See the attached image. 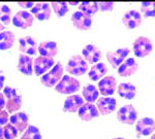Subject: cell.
I'll list each match as a JSON object with an SVG mask.
<instances>
[{
  "mask_svg": "<svg viewBox=\"0 0 155 139\" xmlns=\"http://www.w3.org/2000/svg\"><path fill=\"white\" fill-rule=\"evenodd\" d=\"M3 95L5 97V107L8 113H16L22 107V97L18 94V91L12 87H5L3 89Z\"/></svg>",
  "mask_w": 155,
  "mask_h": 139,
  "instance_id": "1",
  "label": "cell"
},
{
  "mask_svg": "<svg viewBox=\"0 0 155 139\" xmlns=\"http://www.w3.org/2000/svg\"><path fill=\"white\" fill-rule=\"evenodd\" d=\"M81 88V84L76 77L71 75H63L60 81L55 86V90L63 95H74Z\"/></svg>",
  "mask_w": 155,
  "mask_h": 139,
  "instance_id": "2",
  "label": "cell"
},
{
  "mask_svg": "<svg viewBox=\"0 0 155 139\" xmlns=\"http://www.w3.org/2000/svg\"><path fill=\"white\" fill-rule=\"evenodd\" d=\"M66 71L71 75H74V77L82 76L88 71V63L84 60L82 55H74L67 62Z\"/></svg>",
  "mask_w": 155,
  "mask_h": 139,
  "instance_id": "3",
  "label": "cell"
},
{
  "mask_svg": "<svg viewBox=\"0 0 155 139\" xmlns=\"http://www.w3.org/2000/svg\"><path fill=\"white\" fill-rule=\"evenodd\" d=\"M62 77H63V66L60 62H58L49 72L41 76V83L47 88H53Z\"/></svg>",
  "mask_w": 155,
  "mask_h": 139,
  "instance_id": "4",
  "label": "cell"
},
{
  "mask_svg": "<svg viewBox=\"0 0 155 139\" xmlns=\"http://www.w3.org/2000/svg\"><path fill=\"white\" fill-rule=\"evenodd\" d=\"M117 120L124 125H134L137 121V112L131 104H125L117 111Z\"/></svg>",
  "mask_w": 155,
  "mask_h": 139,
  "instance_id": "5",
  "label": "cell"
},
{
  "mask_svg": "<svg viewBox=\"0 0 155 139\" xmlns=\"http://www.w3.org/2000/svg\"><path fill=\"white\" fill-rule=\"evenodd\" d=\"M153 51V44L148 37L139 36L134 43V53L137 58H145Z\"/></svg>",
  "mask_w": 155,
  "mask_h": 139,
  "instance_id": "6",
  "label": "cell"
},
{
  "mask_svg": "<svg viewBox=\"0 0 155 139\" xmlns=\"http://www.w3.org/2000/svg\"><path fill=\"white\" fill-rule=\"evenodd\" d=\"M129 53H130V49L127 46H123V48H119L114 51H109L107 53V59L111 66L116 69L126 60Z\"/></svg>",
  "mask_w": 155,
  "mask_h": 139,
  "instance_id": "7",
  "label": "cell"
},
{
  "mask_svg": "<svg viewBox=\"0 0 155 139\" xmlns=\"http://www.w3.org/2000/svg\"><path fill=\"white\" fill-rule=\"evenodd\" d=\"M12 22L15 27L25 30L33 25L34 17L28 11H20L12 18Z\"/></svg>",
  "mask_w": 155,
  "mask_h": 139,
  "instance_id": "8",
  "label": "cell"
},
{
  "mask_svg": "<svg viewBox=\"0 0 155 139\" xmlns=\"http://www.w3.org/2000/svg\"><path fill=\"white\" fill-rule=\"evenodd\" d=\"M71 21L74 27L78 30H82V31H86L91 29L92 27V17H89L87 14H83L80 11H74L71 17Z\"/></svg>",
  "mask_w": 155,
  "mask_h": 139,
  "instance_id": "9",
  "label": "cell"
},
{
  "mask_svg": "<svg viewBox=\"0 0 155 139\" xmlns=\"http://www.w3.org/2000/svg\"><path fill=\"white\" fill-rule=\"evenodd\" d=\"M55 65V61L52 58H46V57L38 56L34 59L33 62V70L35 75L42 76L44 74L49 72Z\"/></svg>",
  "mask_w": 155,
  "mask_h": 139,
  "instance_id": "10",
  "label": "cell"
},
{
  "mask_svg": "<svg viewBox=\"0 0 155 139\" xmlns=\"http://www.w3.org/2000/svg\"><path fill=\"white\" fill-rule=\"evenodd\" d=\"M122 24L127 29H137L142 24V14L137 9H128L122 17Z\"/></svg>",
  "mask_w": 155,
  "mask_h": 139,
  "instance_id": "11",
  "label": "cell"
},
{
  "mask_svg": "<svg viewBox=\"0 0 155 139\" xmlns=\"http://www.w3.org/2000/svg\"><path fill=\"white\" fill-rule=\"evenodd\" d=\"M136 131L140 136H149L155 132V121L149 116H144L136 123Z\"/></svg>",
  "mask_w": 155,
  "mask_h": 139,
  "instance_id": "12",
  "label": "cell"
},
{
  "mask_svg": "<svg viewBox=\"0 0 155 139\" xmlns=\"http://www.w3.org/2000/svg\"><path fill=\"white\" fill-rule=\"evenodd\" d=\"M117 86V81L113 75H106L98 81V89L99 94L104 97H112L115 93Z\"/></svg>",
  "mask_w": 155,
  "mask_h": 139,
  "instance_id": "13",
  "label": "cell"
},
{
  "mask_svg": "<svg viewBox=\"0 0 155 139\" xmlns=\"http://www.w3.org/2000/svg\"><path fill=\"white\" fill-rule=\"evenodd\" d=\"M101 51L97 46L93 43H90L85 46V48L82 49V57L84 60L89 64H96L99 63V60L101 59Z\"/></svg>",
  "mask_w": 155,
  "mask_h": 139,
  "instance_id": "14",
  "label": "cell"
},
{
  "mask_svg": "<svg viewBox=\"0 0 155 139\" xmlns=\"http://www.w3.org/2000/svg\"><path fill=\"white\" fill-rule=\"evenodd\" d=\"M96 107L101 115H111L112 112H114L116 110L117 101L113 97H99L96 101Z\"/></svg>",
  "mask_w": 155,
  "mask_h": 139,
  "instance_id": "15",
  "label": "cell"
},
{
  "mask_svg": "<svg viewBox=\"0 0 155 139\" xmlns=\"http://www.w3.org/2000/svg\"><path fill=\"white\" fill-rule=\"evenodd\" d=\"M30 12L33 14L34 19L38 21H47L51 18L52 14L51 4L47 2H36L34 3V6L31 8Z\"/></svg>",
  "mask_w": 155,
  "mask_h": 139,
  "instance_id": "16",
  "label": "cell"
},
{
  "mask_svg": "<svg viewBox=\"0 0 155 139\" xmlns=\"http://www.w3.org/2000/svg\"><path fill=\"white\" fill-rule=\"evenodd\" d=\"M19 48L21 54L27 56H34L37 53V43L33 37L26 35L19 38Z\"/></svg>",
  "mask_w": 155,
  "mask_h": 139,
  "instance_id": "17",
  "label": "cell"
},
{
  "mask_svg": "<svg viewBox=\"0 0 155 139\" xmlns=\"http://www.w3.org/2000/svg\"><path fill=\"white\" fill-rule=\"evenodd\" d=\"M78 115H79V118L82 121L89 122L92 121L93 118H96L99 115V112L96 105H94L93 103L85 102L78 110Z\"/></svg>",
  "mask_w": 155,
  "mask_h": 139,
  "instance_id": "18",
  "label": "cell"
},
{
  "mask_svg": "<svg viewBox=\"0 0 155 139\" xmlns=\"http://www.w3.org/2000/svg\"><path fill=\"white\" fill-rule=\"evenodd\" d=\"M84 103L85 102L83 97L81 95H78V94H74V95L68 96L65 99L63 104V111L69 113L77 112Z\"/></svg>",
  "mask_w": 155,
  "mask_h": 139,
  "instance_id": "19",
  "label": "cell"
},
{
  "mask_svg": "<svg viewBox=\"0 0 155 139\" xmlns=\"http://www.w3.org/2000/svg\"><path fill=\"white\" fill-rule=\"evenodd\" d=\"M9 123L18 130L19 133H24V131L29 126V118L25 112L18 111L9 116Z\"/></svg>",
  "mask_w": 155,
  "mask_h": 139,
  "instance_id": "20",
  "label": "cell"
},
{
  "mask_svg": "<svg viewBox=\"0 0 155 139\" xmlns=\"http://www.w3.org/2000/svg\"><path fill=\"white\" fill-rule=\"evenodd\" d=\"M139 69V64L134 58H127L123 63L117 68L118 74L122 77H128L134 75Z\"/></svg>",
  "mask_w": 155,
  "mask_h": 139,
  "instance_id": "21",
  "label": "cell"
},
{
  "mask_svg": "<svg viewBox=\"0 0 155 139\" xmlns=\"http://www.w3.org/2000/svg\"><path fill=\"white\" fill-rule=\"evenodd\" d=\"M37 52L39 53V56L53 59L58 54V46L53 40H46L39 43L37 46Z\"/></svg>",
  "mask_w": 155,
  "mask_h": 139,
  "instance_id": "22",
  "label": "cell"
},
{
  "mask_svg": "<svg viewBox=\"0 0 155 139\" xmlns=\"http://www.w3.org/2000/svg\"><path fill=\"white\" fill-rule=\"evenodd\" d=\"M18 70L26 76H31L33 74V60L30 56L20 54L18 60Z\"/></svg>",
  "mask_w": 155,
  "mask_h": 139,
  "instance_id": "23",
  "label": "cell"
},
{
  "mask_svg": "<svg viewBox=\"0 0 155 139\" xmlns=\"http://www.w3.org/2000/svg\"><path fill=\"white\" fill-rule=\"evenodd\" d=\"M107 73V67L104 63L99 62V63L94 64L88 71V77L92 81H99L101 78H104Z\"/></svg>",
  "mask_w": 155,
  "mask_h": 139,
  "instance_id": "24",
  "label": "cell"
},
{
  "mask_svg": "<svg viewBox=\"0 0 155 139\" xmlns=\"http://www.w3.org/2000/svg\"><path fill=\"white\" fill-rule=\"evenodd\" d=\"M137 87L130 83H122L117 88L118 95L126 100H131L137 95Z\"/></svg>",
  "mask_w": 155,
  "mask_h": 139,
  "instance_id": "25",
  "label": "cell"
},
{
  "mask_svg": "<svg viewBox=\"0 0 155 139\" xmlns=\"http://www.w3.org/2000/svg\"><path fill=\"white\" fill-rule=\"evenodd\" d=\"M16 41L15 34L11 30L0 32V51H7L12 49Z\"/></svg>",
  "mask_w": 155,
  "mask_h": 139,
  "instance_id": "26",
  "label": "cell"
},
{
  "mask_svg": "<svg viewBox=\"0 0 155 139\" xmlns=\"http://www.w3.org/2000/svg\"><path fill=\"white\" fill-rule=\"evenodd\" d=\"M84 100L87 103H93L96 102L97 99L99 98V91L94 85H87L83 88V96Z\"/></svg>",
  "mask_w": 155,
  "mask_h": 139,
  "instance_id": "27",
  "label": "cell"
},
{
  "mask_svg": "<svg viewBox=\"0 0 155 139\" xmlns=\"http://www.w3.org/2000/svg\"><path fill=\"white\" fill-rule=\"evenodd\" d=\"M79 11L89 17H92L96 14L98 9V3L97 2H81L79 3Z\"/></svg>",
  "mask_w": 155,
  "mask_h": 139,
  "instance_id": "28",
  "label": "cell"
},
{
  "mask_svg": "<svg viewBox=\"0 0 155 139\" xmlns=\"http://www.w3.org/2000/svg\"><path fill=\"white\" fill-rule=\"evenodd\" d=\"M21 139H42L41 133L36 126L29 125L26 130L24 131Z\"/></svg>",
  "mask_w": 155,
  "mask_h": 139,
  "instance_id": "29",
  "label": "cell"
},
{
  "mask_svg": "<svg viewBox=\"0 0 155 139\" xmlns=\"http://www.w3.org/2000/svg\"><path fill=\"white\" fill-rule=\"evenodd\" d=\"M12 21V9L6 4L0 5V23H2L4 26L9 25Z\"/></svg>",
  "mask_w": 155,
  "mask_h": 139,
  "instance_id": "30",
  "label": "cell"
},
{
  "mask_svg": "<svg viewBox=\"0 0 155 139\" xmlns=\"http://www.w3.org/2000/svg\"><path fill=\"white\" fill-rule=\"evenodd\" d=\"M141 14L145 18H155V2H143L141 4Z\"/></svg>",
  "mask_w": 155,
  "mask_h": 139,
  "instance_id": "31",
  "label": "cell"
},
{
  "mask_svg": "<svg viewBox=\"0 0 155 139\" xmlns=\"http://www.w3.org/2000/svg\"><path fill=\"white\" fill-rule=\"evenodd\" d=\"M52 11L55 12L56 16H58L59 18L65 16L68 12V4L66 2H52L51 3Z\"/></svg>",
  "mask_w": 155,
  "mask_h": 139,
  "instance_id": "32",
  "label": "cell"
},
{
  "mask_svg": "<svg viewBox=\"0 0 155 139\" xmlns=\"http://www.w3.org/2000/svg\"><path fill=\"white\" fill-rule=\"evenodd\" d=\"M3 136L4 139H16L18 137V130L12 125L11 123H7L3 127Z\"/></svg>",
  "mask_w": 155,
  "mask_h": 139,
  "instance_id": "33",
  "label": "cell"
},
{
  "mask_svg": "<svg viewBox=\"0 0 155 139\" xmlns=\"http://www.w3.org/2000/svg\"><path fill=\"white\" fill-rule=\"evenodd\" d=\"M114 2H99L98 9L102 12H110L114 9Z\"/></svg>",
  "mask_w": 155,
  "mask_h": 139,
  "instance_id": "34",
  "label": "cell"
},
{
  "mask_svg": "<svg viewBox=\"0 0 155 139\" xmlns=\"http://www.w3.org/2000/svg\"><path fill=\"white\" fill-rule=\"evenodd\" d=\"M9 121V115H8V112L6 110H0V126H4L8 123Z\"/></svg>",
  "mask_w": 155,
  "mask_h": 139,
  "instance_id": "35",
  "label": "cell"
},
{
  "mask_svg": "<svg viewBox=\"0 0 155 139\" xmlns=\"http://www.w3.org/2000/svg\"><path fill=\"white\" fill-rule=\"evenodd\" d=\"M18 5L23 7L24 11H25V9H31L32 7L34 6V3L33 2H19Z\"/></svg>",
  "mask_w": 155,
  "mask_h": 139,
  "instance_id": "36",
  "label": "cell"
},
{
  "mask_svg": "<svg viewBox=\"0 0 155 139\" xmlns=\"http://www.w3.org/2000/svg\"><path fill=\"white\" fill-rule=\"evenodd\" d=\"M5 104H6L5 97H4L2 93H0V110H3V108L5 107Z\"/></svg>",
  "mask_w": 155,
  "mask_h": 139,
  "instance_id": "37",
  "label": "cell"
},
{
  "mask_svg": "<svg viewBox=\"0 0 155 139\" xmlns=\"http://www.w3.org/2000/svg\"><path fill=\"white\" fill-rule=\"evenodd\" d=\"M4 81H5V77H4V75H2V74H0V91L3 89L4 87Z\"/></svg>",
  "mask_w": 155,
  "mask_h": 139,
  "instance_id": "38",
  "label": "cell"
},
{
  "mask_svg": "<svg viewBox=\"0 0 155 139\" xmlns=\"http://www.w3.org/2000/svg\"><path fill=\"white\" fill-rule=\"evenodd\" d=\"M0 139H4V136H3V128L0 126Z\"/></svg>",
  "mask_w": 155,
  "mask_h": 139,
  "instance_id": "39",
  "label": "cell"
},
{
  "mask_svg": "<svg viewBox=\"0 0 155 139\" xmlns=\"http://www.w3.org/2000/svg\"><path fill=\"white\" fill-rule=\"evenodd\" d=\"M4 29H5V26H4L2 23H0V32H2V31H4Z\"/></svg>",
  "mask_w": 155,
  "mask_h": 139,
  "instance_id": "40",
  "label": "cell"
},
{
  "mask_svg": "<svg viewBox=\"0 0 155 139\" xmlns=\"http://www.w3.org/2000/svg\"><path fill=\"white\" fill-rule=\"evenodd\" d=\"M150 139H155V133H154V134H152V135H151V138H150Z\"/></svg>",
  "mask_w": 155,
  "mask_h": 139,
  "instance_id": "41",
  "label": "cell"
},
{
  "mask_svg": "<svg viewBox=\"0 0 155 139\" xmlns=\"http://www.w3.org/2000/svg\"><path fill=\"white\" fill-rule=\"evenodd\" d=\"M113 139H125V138H123V137H116V138H113Z\"/></svg>",
  "mask_w": 155,
  "mask_h": 139,
  "instance_id": "42",
  "label": "cell"
}]
</instances>
